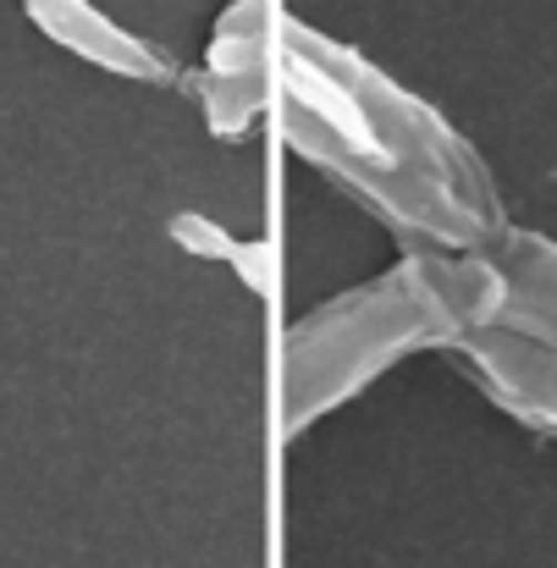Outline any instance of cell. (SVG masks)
<instances>
[{
	"instance_id": "cell-1",
	"label": "cell",
	"mask_w": 557,
	"mask_h": 568,
	"mask_svg": "<svg viewBox=\"0 0 557 568\" xmlns=\"http://www.w3.org/2000/svg\"><path fill=\"white\" fill-rule=\"evenodd\" d=\"M326 178L348 183L381 221L469 254L503 232L497 193L464 139L348 44L321 39L287 11L265 33V116Z\"/></svg>"
},
{
	"instance_id": "cell-2",
	"label": "cell",
	"mask_w": 557,
	"mask_h": 568,
	"mask_svg": "<svg viewBox=\"0 0 557 568\" xmlns=\"http://www.w3.org/2000/svg\"><path fill=\"white\" fill-rule=\"evenodd\" d=\"M486 298H492V260L469 248V254L414 260L365 293L337 298V310L310 315L287 348L293 425H304L315 408L343 403L408 343H436V337L458 343L469 321L486 310Z\"/></svg>"
},
{
	"instance_id": "cell-3",
	"label": "cell",
	"mask_w": 557,
	"mask_h": 568,
	"mask_svg": "<svg viewBox=\"0 0 557 568\" xmlns=\"http://www.w3.org/2000/svg\"><path fill=\"white\" fill-rule=\"evenodd\" d=\"M22 6H28V17H33L39 33H50L61 50H72V55H83V61L117 72V78H144V83H166L172 78V67L144 39H133L128 28H117L89 0H22Z\"/></svg>"
},
{
	"instance_id": "cell-4",
	"label": "cell",
	"mask_w": 557,
	"mask_h": 568,
	"mask_svg": "<svg viewBox=\"0 0 557 568\" xmlns=\"http://www.w3.org/2000/svg\"><path fill=\"white\" fill-rule=\"evenodd\" d=\"M486 315L519 326L525 337L557 348V243L525 237L492 265Z\"/></svg>"
}]
</instances>
